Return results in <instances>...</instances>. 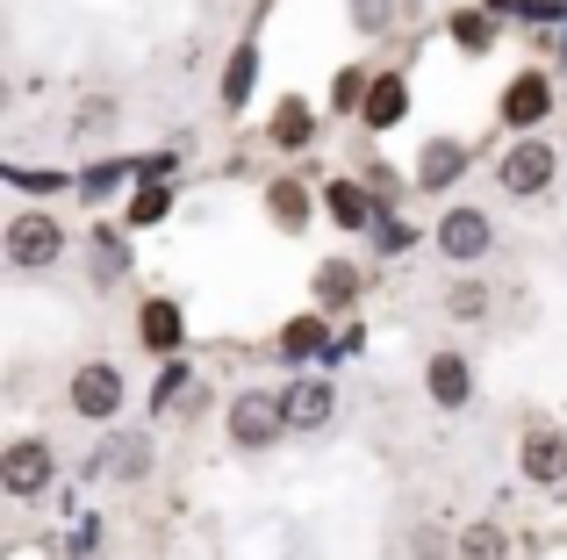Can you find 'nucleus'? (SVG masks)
I'll use <instances>...</instances> for the list:
<instances>
[{"label": "nucleus", "instance_id": "f257e3e1", "mask_svg": "<svg viewBox=\"0 0 567 560\" xmlns=\"http://www.w3.org/2000/svg\"><path fill=\"white\" fill-rule=\"evenodd\" d=\"M0 245H8V267H22V273H51L58 259H65V224H58L51 209H22L8 230H0Z\"/></svg>", "mask_w": 567, "mask_h": 560}, {"label": "nucleus", "instance_id": "f03ea898", "mask_svg": "<svg viewBox=\"0 0 567 560\" xmlns=\"http://www.w3.org/2000/svg\"><path fill=\"white\" fill-rule=\"evenodd\" d=\"M554 180H560V152H554L546 137H517L511 152L496 158V187H503V195H517V201L546 195Z\"/></svg>", "mask_w": 567, "mask_h": 560}, {"label": "nucleus", "instance_id": "7ed1b4c3", "mask_svg": "<svg viewBox=\"0 0 567 560\" xmlns=\"http://www.w3.org/2000/svg\"><path fill=\"white\" fill-rule=\"evenodd\" d=\"M51 475H58V460H51L43 438H8V446H0V496L37 504V496L51 489Z\"/></svg>", "mask_w": 567, "mask_h": 560}, {"label": "nucleus", "instance_id": "20e7f679", "mask_svg": "<svg viewBox=\"0 0 567 560\" xmlns=\"http://www.w3.org/2000/svg\"><path fill=\"white\" fill-rule=\"evenodd\" d=\"M72 417H86V424H109V417H123V395H130V381H123V366L115 360H86L80 374H72Z\"/></svg>", "mask_w": 567, "mask_h": 560}, {"label": "nucleus", "instance_id": "39448f33", "mask_svg": "<svg viewBox=\"0 0 567 560\" xmlns=\"http://www.w3.org/2000/svg\"><path fill=\"white\" fill-rule=\"evenodd\" d=\"M223 432H230V446L237 453H266L288 424H280V395H266V388H245L230 403V417H223Z\"/></svg>", "mask_w": 567, "mask_h": 560}, {"label": "nucleus", "instance_id": "423d86ee", "mask_svg": "<svg viewBox=\"0 0 567 560\" xmlns=\"http://www.w3.org/2000/svg\"><path fill=\"white\" fill-rule=\"evenodd\" d=\"M431 245H439L453 267H482L488 245H496V224H488L482 209H445V216H439V238H431Z\"/></svg>", "mask_w": 567, "mask_h": 560}, {"label": "nucleus", "instance_id": "0eeeda50", "mask_svg": "<svg viewBox=\"0 0 567 560\" xmlns=\"http://www.w3.org/2000/svg\"><path fill=\"white\" fill-rule=\"evenodd\" d=\"M517 467H525L539 489H560L567 481V432L560 424H525V438H517Z\"/></svg>", "mask_w": 567, "mask_h": 560}, {"label": "nucleus", "instance_id": "6e6552de", "mask_svg": "<svg viewBox=\"0 0 567 560\" xmlns=\"http://www.w3.org/2000/svg\"><path fill=\"white\" fill-rule=\"evenodd\" d=\"M86 475H109V481H144L152 475V438L144 432H109L94 453H86Z\"/></svg>", "mask_w": 567, "mask_h": 560}, {"label": "nucleus", "instance_id": "1a4fd4ad", "mask_svg": "<svg viewBox=\"0 0 567 560\" xmlns=\"http://www.w3.org/2000/svg\"><path fill=\"white\" fill-rule=\"evenodd\" d=\"M424 395L439 409H467L474 403V366H467V352H431V360H424Z\"/></svg>", "mask_w": 567, "mask_h": 560}, {"label": "nucleus", "instance_id": "9d476101", "mask_svg": "<svg viewBox=\"0 0 567 560\" xmlns=\"http://www.w3.org/2000/svg\"><path fill=\"white\" fill-rule=\"evenodd\" d=\"M546 115H554V80H546V72H517V80L503 86V123L511 129H539Z\"/></svg>", "mask_w": 567, "mask_h": 560}, {"label": "nucleus", "instance_id": "9b49d317", "mask_svg": "<svg viewBox=\"0 0 567 560\" xmlns=\"http://www.w3.org/2000/svg\"><path fill=\"white\" fill-rule=\"evenodd\" d=\"M331 417H338V388L331 381H295V388L280 395V424H288V432H323Z\"/></svg>", "mask_w": 567, "mask_h": 560}, {"label": "nucleus", "instance_id": "f8f14e48", "mask_svg": "<svg viewBox=\"0 0 567 560\" xmlns=\"http://www.w3.org/2000/svg\"><path fill=\"white\" fill-rule=\"evenodd\" d=\"M137 338H144L152 352H181V338H187V317H181V302L152 294V302L137 309Z\"/></svg>", "mask_w": 567, "mask_h": 560}, {"label": "nucleus", "instance_id": "ddd939ff", "mask_svg": "<svg viewBox=\"0 0 567 560\" xmlns=\"http://www.w3.org/2000/svg\"><path fill=\"white\" fill-rule=\"evenodd\" d=\"M402 108H410V86H402V72H374V80H367V101H360L367 129H395Z\"/></svg>", "mask_w": 567, "mask_h": 560}, {"label": "nucleus", "instance_id": "4468645a", "mask_svg": "<svg viewBox=\"0 0 567 560\" xmlns=\"http://www.w3.org/2000/svg\"><path fill=\"white\" fill-rule=\"evenodd\" d=\"M460 173H467V144L431 137V144H424V158H416V187H453Z\"/></svg>", "mask_w": 567, "mask_h": 560}, {"label": "nucleus", "instance_id": "2eb2a0df", "mask_svg": "<svg viewBox=\"0 0 567 560\" xmlns=\"http://www.w3.org/2000/svg\"><path fill=\"white\" fill-rule=\"evenodd\" d=\"M323 209H331V224H346V230L374 224V195H367L360 180H331V187H323Z\"/></svg>", "mask_w": 567, "mask_h": 560}, {"label": "nucleus", "instance_id": "dca6fc26", "mask_svg": "<svg viewBox=\"0 0 567 560\" xmlns=\"http://www.w3.org/2000/svg\"><path fill=\"white\" fill-rule=\"evenodd\" d=\"M86 273H94V280H123V273H130L123 230H94V238H86Z\"/></svg>", "mask_w": 567, "mask_h": 560}, {"label": "nucleus", "instance_id": "f3484780", "mask_svg": "<svg viewBox=\"0 0 567 560\" xmlns=\"http://www.w3.org/2000/svg\"><path fill=\"white\" fill-rule=\"evenodd\" d=\"M309 137H317V115H309V101H280V108H274V144H280V152H302V144Z\"/></svg>", "mask_w": 567, "mask_h": 560}, {"label": "nucleus", "instance_id": "a211bd4d", "mask_svg": "<svg viewBox=\"0 0 567 560\" xmlns=\"http://www.w3.org/2000/svg\"><path fill=\"white\" fill-rule=\"evenodd\" d=\"M266 216H274L280 230H302L309 224V187L302 180H274L266 187Z\"/></svg>", "mask_w": 567, "mask_h": 560}, {"label": "nucleus", "instance_id": "6ab92c4d", "mask_svg": "<svg viewBox=\"0 0 567 560\" xmlns=\"http://www.w3.org/2000/svg\"><path fill=\"white\" fill-rule=\"evenodd\" d=\"M352 294H360V267H352V259H323V267H317V302L346 309Z\"/></svg>", "mask_w": 567, "mask_h": 560}, {"label": "nucleus", "instance_id": "aec40b11", "mask_svg": "<svg viewBox=\"0 0 567 560\" xmlns=\"http://www.w3.org/2000/svg\"><path fill=\"white\" fill-rule=\"evenodd\" d=\"M280 352L288 360H331V338H323V317H295L280 331Z\"/></svg>", "mask_w": 567, "mask_h": 560}, {"label": "nucleus", "instance_id": "412c9836", "mask_svg": "<svg viewBox=\"0 0 567 560\" xmlns=\"http://www.w3.org/2000/svg\"><path fill=\"white\" fill-rule=\"evenodd\" d=\"M460 560H511V532H503V525H467V532H460Z\"/></svg>", "mask_w": 567, "mask_h": 560}, {"label": "nucleus", "instance_id": "4be33fe9", "mask_svg": "<svg viewBox=\"0 0 567 560\" xmlns=\"http://www.w3.org/2000/svg\"><path fill=\"white\" fill-rule=\"evenodd\" d=\"M488 302H496V294H488L482 280H460V288H445V317H453V323H482Z\"/></svg>", "mask_w": 567, "mask_h": 560}, {"label": "nucleus", "instance_id": "5701e85b", "mask_svg": "<svg viewBox=\"0 0 567 560\" xmlns=\"http://www.w3.org/2000/svg\"><path fill=\"white\" fill-rule=\"evenodd\" d=\"M251 72H259V51H251V43H237L230 72H223V108H245V94H251Z\"/></svg>", "mask_w": 567, "mask_h": 560}, {"label": "nucleus", "instance_id": "b1692460", "mask_svg": "<svg viewBox=\"0 0 567 560\" xmlns=\"http://www.w3.org/2000/svg\"><path fill=\"white\" fill-rule=\"evenodd\" d=\"M453 43L460 51H488V43H496V22H488L482 8H460L453 14Z\"/></svg>", "mask_w": 567, "mask_h": 560}, {"label": "nucleus", "instance_id": "393cba45", "mask_svg": "<svg viewBox=\"0 0 567 560\" xmlns=\"http://www.w3.org/2000/svg\"><path fill=\"white\" fill-rule=\"evenodd\" d=\"M173 209V187H158V180H144V195L130 201V224H158V216Z\"/></svg>", "mask_w": 567, "mask_h": 560}, {"label": "nucleus", "instance_id": "a878e982", "mask_svg": "<svg viewBox=\"0 0 567 560\" xmlns=\"http://www.w3.org/2000/svg\"><path fill=\"white\" fill-rule=\"evenodd\" d=\"M367 80H374L367 65H346V72H338V86H331V108H360V101H367Z\"/></svg>", "mask_w": 567, "mask_h": 560}, {"label": "nucleus", "instance_id": "bb28decb", "mask_svg": "<svg viewBox=\"0 0 567 560\" xmlns=\"http://www.w3.org/2000/svg\"><path fill=\"white\" fill-rule=\"evenodd\" d=\"M352 22H360L367 37H381V29L395 22V0H352Z\"/></svg>", "mask_w": 567, "mask_h": 560}, {"label": "nucleus", "instance_id": "cd10ccee", "mask_svg": "<svg viewBox=\"0 0 567 560\" xmlns=\"http://www.w3.org/2000/svg\"><path fill=\"white\" fill-rule=\"evenodd\" d=\"M181 381H187V366H181V360H173V366H166V374H158V381H152V409H166V403H173V395H181Z\"/></svg>", "mask_w": 567, "mask_h": 560}, {"label": "nucleus", "instance_id": "c85d7f7f", "mask_svg": "<svg viewBox=\"0 0 567 560\" xmlns=\"http://www.w3.org/2000/svg\"><path fill=\"white\" fill-rule=\"evenodd\" d=\"M381 252H410V224H395V216H381Z\"/></svg>", "mask_w": 567, "mask_h": 560}, {"label": "nucleus", "instance_id": "c756f323", "mask_svg": "<svg viewBox=\"0 0 567 560\" xmlns=\"http://www.w3.org/2000/svg\"><path fill=\"white\" fill-rule=\"evenodd\" d=\"M0 108H8V80H0Z\"/></svg>", "mask_w": 567, "mask_h": 560}]
</instances>
